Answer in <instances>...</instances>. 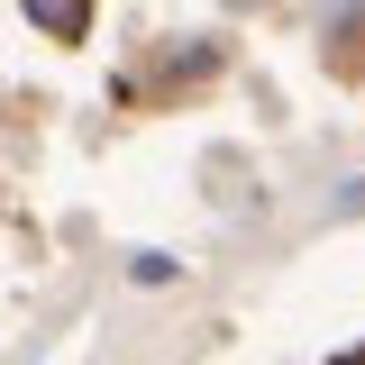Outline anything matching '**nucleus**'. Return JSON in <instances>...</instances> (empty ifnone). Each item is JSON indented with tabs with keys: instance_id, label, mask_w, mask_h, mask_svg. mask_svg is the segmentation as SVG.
Returning a JSON list of instances; mask_svg holds the SVG:
<instances>
[{
	"instance_id": "nucleus-2",
	"label": "nucleus",
	"mask_w": 365,
	"mask_h": 365,
	"mask_svg": "<svg viewBox=\"0 0 365 365\" xmlns=\"http://www.w3.org/2000/svg\"><path fill=\"white\" fill-rule=\"evenodd\" d=\"M347 365H356V356H347Z\"/></svg>"
},
{
	"instance_id": "nucleus-1",
	"label": "nucleus",
	"mask_w": 365,
	"mask_h": 365,
	"mask_svg": "<svg viewBox=\"0 0 365 365\" xmlns=\"http://www.w3.org/2000/svg\"><path fill=\"white\" fill-rule=\"evenodd\" d=\"M19 9L37 19L46 37H83V28H91V0H19Z\"/></svg>"
}]
</instances>
